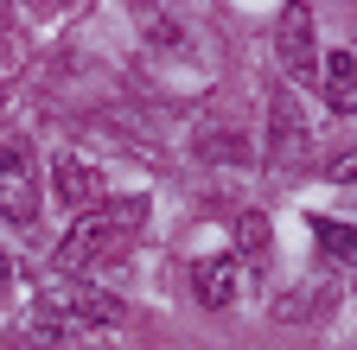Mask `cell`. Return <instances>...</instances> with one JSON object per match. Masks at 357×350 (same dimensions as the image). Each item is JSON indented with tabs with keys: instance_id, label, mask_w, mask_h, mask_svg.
Here are the masks:
<instances>
[{
	"instance_id": "4",
	"label": "cell",
	"mask_w": 357,
	"mask_h": 350,
	"mask_svg": "<svg viewBox=\"0 0 357 350\" xmlns=\"http://www.w3.org/2000/svg\"><path fill=\"white\" fill-rule=\"evenodd\" d=\"M275 51H281V70H287V77H319V38H312V13H306V7H287V13H281Z\"/></svg>"
},
{
	"instance_id": "2",
	"label": "cell",
	"mask_w": 357,
	"mask_h": 350,
	"mask_svg": "<svg viewBox=\"0 0 357 350\" xmlns=\"http://www.w3.org/2000/svg\"><path fill=\"white\" fill-rule=\"evenodd\" d=\"M306 153H312V127H306L294 90L281 83V90L268 96V141H261V159H268V172H281V179H287V172L306 166Z\"/></svg>"
},
{
	"instance_id": "8",
	"label": "cell",
	"mask_w": 357,
	"mask_h": 350,
	"mask_svg": "<svg viewBox=\"0 0 357 350\" xmlns=\"http://www.w3.org/2000/svg\"><path fill=\"white\" fill-rule=\"evenodd\" d=\"M58 198H70V204L89 210V204L102 198V172H89L83 159H64V166H58Z\"/></svg>"
},
{
	"instance_id": "6",
	"label": "cell",
	"mask_w": 357,
	"mask_h": 350,
	"mask_svg": "<svg viewBox=\"0 0 357 350\" xmlns=\"http://www.w3.org/2000/svg\"><path fill=\"white\" fill-rule=\"evenodd\" d=\"M192 293H198L204 305H230V299H236V261H230V255L198 261V268H192Z\"/></svg>"
},
{
	"instance_id": "3",
	"label": "cell",
	"mask_w": 357,
	"mask_h": 350,
	"mask_svg": "<svg viewBox=\"0 0 357 350\" xmlns=\"http://www.w3.org/2000/svg\"><path fill=\"white\" fill-rule=\"evenodd\" d=\"M45 299H52V312L64 319V331H70V325H89V331L128 325V305H121L115 293H102V287H83V280H64L58 293H45Z\"/></svg>"
},
{
	"instance_id": "10",
	"label": "cell",
	"mask_w": 357,
	"mask_h": 350,
	"mask_svg": "<svg viewBox=\"0 0 357 350\" xmlns=\"http://www.w3.org/2000/svg\"><path fill=\"white\" fill-rule=\"evenodd\" d=\"M198 153H204V159H243L249 141L236 134V127H223V121H217V127H198Z\"/></svg>"
},
{
	"instance_id": "11",
	"label": "cell",
	"mask_w": 357,
	"mask_h": 350,
	"mask_svg": "<svg viewBox=\"0 0 357 350\" xmlns=\"http://www.w3.org/2000/svg\"><path fill=\"white\" fill-rule=\"evenodd\" d=\"M236 242H243V255H261L268 248V216L261 210H243L236 216Z\"/></svg>"
},
{
	"instance_id": "14",
	"label": "cell",
	"mask_w": 357,
	"mask_h": 350,
	"mask_svg": "<svg viewBox=\"0 0 357 350\" xmlns=\"http://www.w3.org/2000/svg\"><path fill=\"white\" fill-rule=\"evenodd\" d=\"M7 293H13V255L0 248V299H7Z\"/></svg>"
},
{
	"instance_id": "1",
	"label": "cell",
	"mask_w": 357,
	"mask_h": 350,
	"mask_svg": "<svg viewBox=\"0 0 357 350\" xmlns=\"http://www.w3.org/2000/svg\"><path fill=\"white\" fill-rule=\"evenodd\" d=\"M134 230H141V204H134V198L128 204H89V210H77V223L64 230L52 268L58 274H77V268H89V261H109V255H121L134 242Z\"/></svg>"
},
{
	"instance_id": "9",
	"label": "cell",
	"mask_w": 357,
	"mask_h": 350,
	"mask_svg": "<svg viewBox=\"0 0 357 350\" xmlns=\"http://www.w3.org/2000/svg\"><path fill=\"white\" fill-rule=\"evenodd\" d=\"M312 236H319V248L332 261H344V268H357V230L338 223V216H312Z\"/></svg>"
},
{
	"instance_id": "12",
	"label": "cell",
	"mask_w": 357,
	"mask_h": 350,
	"mask_svg": "<svg viewBox=\"0 0 357 350\" xmlns=\"http://www.w3.org/2000/svg\"><path fill=\"white\" fill-rule=\"evenodd\" d=\"M326 179H332V185H357V153H338V159L326 166Z\"/></svg>"
},
{
	"instance_id": "13",
	"label": "cell",
	"mask_w": 357,
	"mask_h": 350,
	"mask_svg": "<svg viewBox=\"0 0 357 350\" xmlns=\"http://www.w3.org/2000/svg\"><path fill=\"white\" fill-rule=\"evenodd\" d=\"M20 166H26V153H20L13 141H0V172H20Z\"/></svg>"
},
{
	"instance_id": "5",
	"label": "cell",
	"mask_w": 357,
	"mask_h": 350,
	"mask_svg": "<svg viewBox=\"0 0 357 350\" xmlns=\"http://www.w3.org/2000/svg\"><path fill=\"white\" fill-rule=\"evenodd\" d=\"M319 83H326V102H332L338 115H351V109H357V51L319 58Z\"/></svg>"
},
{
	"instance_id": "7",
	"label": "cell",
	"mask_w": 357,
	"mask_h": 350,
	"mask_svg": "<svg viewBox=\"0 0 357 350\" xmlns=\"http://www.w3.org/2000/svg\"><path fill=\"white\" fill-rule=\"evenodd\" d=\"M0 216L7 223H32L38 216V185H32V172H0Z\"/></svg>"
}]
</instances>
